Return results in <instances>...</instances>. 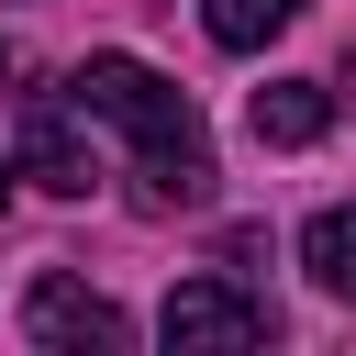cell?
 Masks as SVG:
<instances>
[{
	"instance_id": "obj_1",
	"label": "cell",
	"mask_w": 356,
	"mask_h": 356,
	"mask_svg": "<svg viewBox=\"0 0 356 356\" xmlns=\"http://www.w3.org/2000/svg\"><path fill=\"white\" fill-rule=\"evenodd\" d=\"M67 89H78L89 122H111V134L134 145V189H145V211H189V200H211V134H200L189 89H167L145 56H89Z\"/></svg>"
},
{
	"instance_id": "obj_2",
	"label": "cell",
	"mask_w": 356,
	"mask_h": 356,
	"mask_svg": "<svg viewBox=\"0 0 356 356\" xmlns=\"http://www.w3.org/2000/svg\"><path fill=\"white\" fill-rule=\"evenodd\" d=\"M167 345H267V300L234 289V278H178L167 312H156Z\"/></svg>"
},
{
	"instance_id": "obj_3",
	"label": "cell",
	"mask_w": 356,
	"mask_h": 356,
	"mask_svg": "<svg viewBox=\"0 0 356 356\" xmlns=\"http://www.w3.org/2000/svg\"><path fill=\"white\" fill-rule=\"evenodd\" d=\"M22 334L33 345H56V356H78V345H134V323L100 300V289H78V278H33V300H22Z\"/></svg>"
},
{
	"instance_id": "obj_4",
	"label": "cell",
	"mask_w": 356,
	"mask_h": 356,
	"mask_svg": "<svg viewBox=\"0 0 356 356\" xmlns=\"http://www.w3.org/2000/svg\"><path fill=\"white\" fill-rule=\"evenodd\" d=\"M89 111H78V89L56 100V89H33L22 100V178H44V189H89V134H78Z\"/></svg>"
},
{
	"instance_id": "obj_5",
	"label": "cell",
	"mask_w": 356,
	"mask_h": 356,
	"mask_svg": "<svg viewBox=\"0 0 356 356\" xmlns=\"http://www.w3.org/2000/svg\"><path fill=\"white\" fill-rule=\"evenodd\" d=\"M323 122H334L323 78H267L256 89V145H323Z\"/></svg>"
},
{
	"instance_id": "obj_6",
	"label": "cell",
	"mask_w": 356,
	"mask_h": 356,
	"mask_svg": "<svg viewBox=\"0 0 356 356\" xmlns=\"http://www.w3.org/2000/svg\"><path fill=\"white\" fill-rule=\"evenodd\" d=\"M300 267L334 289V300H356V200H334V211H312V234H300Z\"/></svg>"
},
{
	"instance_id": "obj_7",
	"label": "cell",
	"mask_w": 356,
	"mask_h": 356,
	"mask_svg": "<svg viewBox=\"0 0 356 356\" xmlns=\"http://www.w3.org/2000/svg\"><path fill=\"white\" fill-rule=\"evenodd\" d=\"M200 22H211V44H267V33H289L300 22V0H200Z\"/></svg>"
},
{
	"instance_id": "obj_8",
	"label": "cell",
	"mask_w": 356,
	"mask_h": 356,
	"mask_svg": "<svg viewBox=\"0 0 356 356\" xmlns=\"http://www.w3.org/2000/svg\"><path fill=\"white\" fill-rule=\"evenodd\" d=\"M0 200H11V178H0Z\"/></svg>"
},
{
	"instance_id": "obj_9",
	"label": "cell",
	"mask_w": 356,
	"mask_h": 356,
	"mask_svg": "<svg viewBox=\"0 0 356 356\" xmlns=\"http://www.w3.org/2000/svg\"><path fill=\"white\" fill-rule=\"evenodd\" d=\"M0 67H11V56H0Z\"/></svg>"
}]
</instances>
